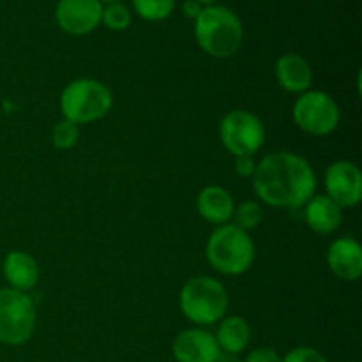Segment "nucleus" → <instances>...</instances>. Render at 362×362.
Listing matches in <instances>:
<instances>
[{
  "instance_id": "3",
  "label": "nucleus",
  "mask_w": 362,
  "mask_h": 362,
  "mask_svg": "<svg viewBox=\"0 0 362 362\" xmlns=\"http://www.w3.org/2000/svg\"><path fill=\"white\" fill-rule=\"evenodd\" d=\"M205 257L214 271L225 276H240L253 265L255 244L250 233L226 223L211 233Z\"/></svg>"
},
{
  "instance_id": "11",
  "label": "nucleus",
  "mask_w": 362,
  "mask_h": 362,
  "mask_svg": "<svg viewBox=\"0 0 362 362\" xmlns=\"http://www.w3.org/2000/svg\"><path fill=\"white\" fill-rule=\"evenodd\" d=\"M172 352L177 362H216L221 350L214 334L197 327L180 332L173 341Z\"/></svg>"
},
{
  "instance_id": "16",
  "label": "nucleus",
  "mask_w": 362,
  "mask_h": 362,
  "mask_svg": "<svg viewBox=\"0 0 362 362\" xmlns=\"http://www.w3.org/2000/svg\"><path fill=\"white\" fill-rule=\"evenodd\" d=\"M2 271L7 283H9V288L18 290V292L27 293L39 281L37 262L32 255L25 253V251H11L4 258Z\"/></svg>"
},
{
  "instance_id": "26",
  "label": "nucleus",
  "mask_w": 362,
  "mask_h": 362,
  "mask_svg": "<svg viewBox=\"0 0 362 362\" xmlns=\"http://www.w3.org/2000/svg\"><path fill=\"white\" fill-rule=\"evenodd\" d=\"M216 362H243L239 359V356L237 354H228V352H219L218 359Z\"/></svg>"
},
{
  "instance_id": "27",
  "label": "nucleus",
  "mask_w": 362,
  "mask_h": 362,
  "mask_svg": "<svg viewBox=\"0 0 362 362\" xmlns=\"http://www.w3.org/2000/svg\"><path fill=\"white\" fill-rule=\"evenodd\" d=\"M197 2H198V4H202V6L207 7V6H212V4H214L216 0H197Z\"/></svg>"
},
{
  "instance_id": "21",
  "label": "nucleus",
  "mask_w": 362,
  "mask_h": 362,
  "mask_svg": "<svg viewBox=\"0 0 362 362\" xmlns=\"http://www.w3.org/2000/svg\"><path fill=\"white\" fill-rule=\"evenodd\" d=\"M101 21L112 30H124L131 23V13L122 4H110L106 9H103Z\"/></svg>"
},
{
  "instance_id": "22",
  "label": "nucleus",
  "mask_w": 362,
  "mask_h": 362,
  "mask_svg": "<svg viewBox=\"0 0 362 362\" xmlns=\"http://www.w3.org/2000/svg\"><path fill=\"white\" fill-rule=\"evenodd\" d=\"M281 362H327V359L317 349H311V346H297V349L290 350L283 357Z\"/></svg>"
},
{
  "instance_id": "25",
  "label": "nucleus",
  "mask_w": 362,
  "mask_h": 362,
  "mask_svg": "<svg viewBox=\"0 0 362 362\" xmlns=\"http://www.w3.org/2000/svg\"><path fill=\"white\" fill-rule=\"evenodd\" d=\"M202 11H204V6L198 4L197 0H186V2L182 4V13L186 14L187 18H191V20H197V18L200 16Z\"/></svg>"
},
{
  "instance_id": "23",
  "label": "nucleus",
  "mask_w": 362,
  "mask_h": 362,
  "mask_svg": "<svg viewBox=\"0 0 362 362\" xmlns=\"http://www.w3.org/2000/svg\"><path fill=\"white\" fill-rule=\"evenodd\" d=\"M244 362H281V357L272 349H255L247 354Z\"/></svg>"
},
{
  "instance_id": "2",
  "label": "nucleus",
  "mask_w": 362,
  "mask_h": 362,
  "mask_svg": "<svg viewBox=\"0 0 362 362\" xmlns=\"http://www.w3.org/2000/svg\"><path fill=\"white\" fill-rule=\"evenodd\" d=\"M194 35L207 55L230 59L243 45V23L233 11L225 6H207L194 20Z\"/></svg>"
},
{
  "instance_id": "18",
  "label": "nucleus",
  "mask_w": 362,
  "mask_h": 362,
  "mask_svg": "<svg viewBox=\"0 0 362 362\" xmlns=\"http://www.w3.org/2000/svg\"><path fill=\"white\" fill-rule=\"evenodd\" d=\"M232 218H233V225H235L237 228L250 233L251 230L258 228V225H260L262 219H264V209H262V205L258 204V202H253V200L243 202L239 207H235Z\"/></svg>"
},
{
  "instance_id": "6",
  "label": "nucleus",
  "mask_w": 362,
  "mask_h": 362,
  "mask_svg": "<svg viewBox=\"0 0 362 362\" xmlns=\"http://www.w3.org/2000/svg\"><path fill=\"white\" fill-rule=\"evenodd\" d=\"M35 304L25 292L0 290V343L18 346L32 338L35 329Z\"/></svg>"
},
{
  "instance_id": "7",
  "label": "nucleus",
  "mask_w": 362,
  "mask_h": 362,
  "mask_svg": "<svg viewBox=\"0 0 362 362\" xmlns=\"http://www.w3.org/2000/svg\"><path fill=\"white\" fill-rule=\"evenodd\" d=\"M293 122L311 136H327L339 124V106L322 90H306L297 98L292 110Z\"/></svg>"
},
{
  "instance_id": "17",
  "label": "nucleus",
  "mask_w": 362,
  "mask_h": 362,
  "mask_svg": "<svg viewBox=\"0 0 362 362\" xmlns=\"http://www.w3.org/2000/svg\"><path fill=\"white\" fill-rule=\"evenodd\" d=\"M216 341H218L219 350L228 354H237L247 349L251 339V329L246 318L243 317H228L223 318L219 324L218 332H216Z\"/></svg>"
},
{
  "instance_id": "15",
  "label": "nucleus",
  "mask_w": 362,
  "mask_h": 362,
  "mask_svg": "<svg viewBox=\"0 0 362 362\" xmlns=\"http://www.w3.org/2000/svg\"><path fill=\"white\" fill-rule=\"evenodd\" d=\"M197 207L202 218L212 225H226L235 211L232 194L221 186H207L198 193Z\"/></svg>"
},
{
  "instance_id": "12",
  "label": "nucleus",
  "mask_w": 362,
  "mask_h": 362,
  "mask_svg": "<svg viewBox=\"0 0 362 362\" xmlns=\"http://www.w3.org/2000/svg\"><path fill=\"white\" fill-rule=\"evenodd\" d=\"M327 265L336 278L357 281L362 276V247L352 237H339L327 250Z\"/></svg>"
},
{
  "instance_id": "28",
  "label": "nucleus",
  "mask_w": 362,
  "mask_h": 362,
  "mask_svg": "<svg viewBox=\"0 0 362 362\" xmlns=\"http://www.w3.org/2000/svg\"><path fill=\"white\" fill-rule=\"evenodd\" d=\"M99 2H108V4H117L119 0H99Z\"/></svg>"
},
{
  "instance_id": "10",
  "label": "nucleus",
  "mask_w": 362,
  "mask_h": 362,
  "mask_svg": "<svg viewBox=\"0 0 362 362\" xmlns=\"http://www.w3.org/2000/svg\"><path fill=\"white\" fill-rule=\"evenodd\" d=\"M103 6L99 0H60L55 18L59 27L71 35H85L101 23Z\"/></svg>"
},
{
  "instance_id": "19",
  "label": "nucleus",
  "mask_w": 362,
  "mask_h": 362,
  "mask_svg": "<svg viewBox=\"0 0 362 362\" xmlns=\"http://www.w3.org/2000/svg\"><path fill=\"white\" fill-rule=\"evenodd\" d=\"M133 6L144 20L161 21L172 14L175 0H133Z\"/></svg>"
},
{
  "instance_id": "4",
  "label": "nucleus",
  "mask_w": 362,
  "mask_h": 362,
  "mask_svg": "<svg viewBox=\"0 0 362 362\" xmlns=\"http://www.w3.org/2000/svg\"><path fill=\"white\" fill-rule=\"evenodd\" d=\"M113 105L112 90L94 78H78L60 94L62 117L76 126L95 122L108 115Z\"/></svg>"
},
{
  "instance_id": "14",
  "label": "nucleus",
  "mask_w": 362,
  "mask_h": 362,
  "mask_svg": "<svg viewBox=\"0 0 362 362\" xmlns=\"http://www.w3.org/2000/svg\"><path fill=\"white\" fill-rule=\"evenodd\" d=\"M276 80L279 87L292 94H303L310 90L313 81V71L308 60L297 53H285L276 62Z\"/></svg>"
},
{
  "instance_id": "8",
  "label": "nucleus",
  "mask_w": 362,
  "mask_h": 362,
  "mask_svg": "<svg viewBox=\"0 0 362 362\" xmlns=\"http://www.w3.org/2000/svg\"><path fill=\"white\" fill-rule=\"evenodd\" d=\"M219 138L232 156H253L265 141V127L255 113L246 110L228 112L219 122Z\"/></svg>"
},
{
  "instance_id": "1",
  "label": "nucleus",
  "mask_w": 362,
  "mask_h": 362,
  "mask_svg": "<svg viewBox=\"0 0 362 362\" xmlns=\"http://www.w3.org/2000/svg\"><path fill=\"white\" fill-rule=\"evenodd\" d=\"M253 187L265 205L300 209L317 191V175L310 163L293 152H272L257 165Z\"/></svg>"
},
{
  "instance_id": "20",
  "label": "nucleus",
  "mask_w": 362,
  "mask_h": 362,
  "mask_svg": "<svg viewBox=\"0 0 362 362\" xmlns=\"http://www.w3.org/2000/svg\"><path fill=\"white\" fill-rule=\"evenodd\" d=\"M80 140V127L69 120L62 119L55 124L52 131V144L59 151H69Z\"/></svg>"
},
{
  "instance_id": "5",
  "label": "nucleus",
  "mask_w": 362,
  "mask_h": 362,
  "mask_svg": "<svg viewBox=\"0 0 362 362\" xmlns=\"http://www.w3.org/2000/svg\"><path fill=\"white\" fill-rule=\"evenodd\" d=\"M228 292L221 281L209 276L191 278L179 296L184 317L200 327L221 322L228 310Z\"/></svg>"
},
{
  "instance_id": "9",
  "label": "nucleus",
  "mask_w": 362,
  "mask_h": 362,
  "mask_svg": "<svg viewBox=\"0 0 362 362\" xmlns=\"http://www.w3.org/2000/svg\"><path fill=\"white\" fill-rule=\"evenodd\" d=\"M327 197L341 209L356 207L362 198V173L352 161H336L325 172Z\"/></svg>"
},
{
  "instance_id": "24",
  "label": "nucleus",
  "mask_w": 362,
  "mask_h": 362,
  "mask_svg": "<svg viewBox=\"0 0 362 362\" xmlns=\"http://www.w3.org/2000/svg\"><path fill=\"white\" fill-rule=\"evenodd\" d=\"M255 168H257V163H255L253 156H237L235 158V172L244 179L253 177Z\"/></svg>"
},
{
  "instance_id": "13",
  "label": "nucleus",
  "mask_w": 362,
  "mask_h": 362,
  "mask_svg": "<svg viewBox=\"0 0 362 362\" xmlns=\"http://www.w3.org/2000/svg\"><path fill=\"white\" fill-rule=\"evenodd\" d=\"M304 221L315 233L329 235L343 223V209L327 194H313L304 205Z\"/></svg>"
}]
</instances>
